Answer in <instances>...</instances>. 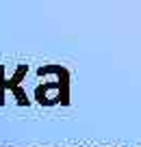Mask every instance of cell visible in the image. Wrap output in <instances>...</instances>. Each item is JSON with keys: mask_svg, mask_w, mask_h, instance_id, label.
Here are the masks:
<instances>
[]
</instances>
